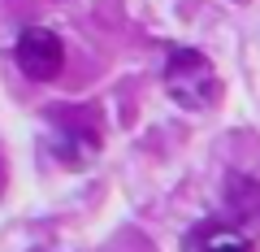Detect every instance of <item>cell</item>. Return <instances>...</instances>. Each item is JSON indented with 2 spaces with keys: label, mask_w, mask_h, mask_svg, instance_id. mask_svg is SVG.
Returning <instances> with one entry per match:
<instances>
[{
  "label": "cell",
  "mask_w": 260,
  "mask_h": 252,
  "mask_svg": "<svg viewBox=\"0 0 260 252\" xmlns=\"http://www.w3.org/2000/svg\"><path fill=\"white\" fill-rule=\"evenodd\" d=\"M200 252H256V248H251V239L239 235V231H208L204 239H200Z\"/></svg>",
  "instance_id": "obj_3"
},
{
  "label": "cell",
  "mask_w": 260,
  "mask_h": 252,
  "mask_svg": "<svg viewBox=\"0 0 260 252\" xmlns=\"http://www.w3.org/2000/svg\"><path fill=\"white\" fill-rule=\"evenodd\" d=\"M165 87H169V96H174L178 104H186V109H208V104L217 100V92H221L213 66H208V57L204 52H186V48L169 57Z\"/></svg>",
  "instance_id": "obj_1"
},
{
  "label": "cell",
  "mask_w": 260,
  "mask_h": 252,
  "mask_svg": "<svg viewBox=\"0 0 260 252\" xmlns=\"http://www.w3.org/2000/svg\"><path fill=\"white\" fill-rule=\"evenodd\" d=\"M13 61H18V70L30 83H52V78L61 74V66H65V44H61L56 31L35 26V31H26V35L18 39Z\"/></svg>",
  "instance_id": "obj_2"
}]
</instances>
